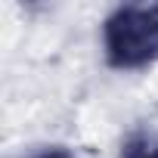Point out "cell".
<instances>
[{
    "label": "cell",
    "instance_id": "obj_1",
    "mask_svg": "<svg viewBox=\"0 0 158 158\" xmlns=\"http://www.w3.org/2000/svg\"><path fill=\"white\" fill-rule=\"evenodd\" d=\"M106 59L118 71H139L158 59V3L118 6L102 25Z\"/></svg>",
    "mask_w": 158,
    "mask_h": 158
},
{
    "label": "cell",
    "instance_id": "obj_3",
    "mask_svg": "<svg viewBox=\"0 0 158 158\" xmlns=\"http://www.w3.org/2000/svg\"><path fill=\"white\" fill-rule=\"evenodd\" d=\"M31 158H74V155L65 152V149H44V152H37V155H31Z\"/></svg>",
    "mask_w": 158,
    "mask_h": 158
},
{
    "label": "cell",
    "instance_id": "obj_2",
    "mask_svg": "<svg viewBox=\"0 0 158 158\" xmlns=\"http://www.w3.org/2000/svg\"><path fill=\"white\" fill-rule=\"evenodd\" d=\"M121 158H158V136L139 133L127 139V146L121 149Z\"/></svg>",
    "mask_w": 158,
    "mask_h": 158
}]
</instances>
